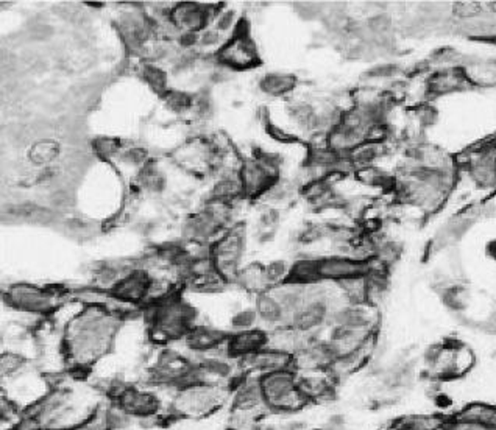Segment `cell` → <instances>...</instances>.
Instances as JSON below:
<instances>
[{"instance_id": "1", "label": "cell", "mask_w": 496, "mask_h": 430, "mask_svg": "<svg viewBox=\"0 0 496 430\" xmlns=\"http://www.w3.org/2000/svg\"><path fill=\"white\" fill-rule=\"evenodd\" d=\"M261 388L269 408L278 412H297L309 404V399L301 393L295 369H284L263 374L259 378Z\"/></svg>"}, {"instance_id": "2", "label": "cell", "mask_w": 496, "mask_h": 430, "mask_svg": "<svg viewBox=\"0 0 496 430\" xmlns=\"http://www.w3.org/2000/svg\"><path fill=\"white\" fill-rule=\"evenodd\" d=\"M365 264L358 259L334 258L319 260L320 279L328 281H347L358 276H365Z\"/></svg>"}, {"instance_id": "3", "label": "cell", "mask_w": 496, "mask_h": 430, "mask_svg": "<svg viewBox=\"0 0 496 430\" xmlns=\"http://www.w3.org/2000/svg\"><path fill=\"white\" fill-rule=\"evenodd\" d=\"M219 58L230 67L242 69L256 63L258 53L245 35H238L219 52Z\"/></svg>"}, {"instance_id": "4", "label": "cell", "mask_w": 496, "mask_h": 430, "mask_svg": "<svg viewBox=\"0 0 496 430\" xmlns=\"http://www.w3.org/2000/svg\"><path fill=\"white\" fill-rule=\"evenodd\" d=\"M10 299L17 309L29 312H45L53 306L52 295L29 286H17L13 288Z\"/></svg>"}, {"instance_id": "5", "label": "cell", "mask_w": 496, "mask_h": 430, "mask_svg": "<svg viewBox=\"0 0 496 430\" xmlns=\"http://www.w3.org/2000/svg\"><path fill=\"white\" fill-rule=\"evenodd\" d=\"M454 418L467 422H474V424H479L487 430H496V406L484 404V402H474V404L462 408Z\"/></svg>"}, {"instance_id": "6", "label": "cell", "mask_w": 496, "mask_h": 430, "mask_svg": "<svg viewBox=\"0 0 496 430\" xmlns=\"http://www.w3.org/2000/svg\"><path fill=\"white\" fill-rule=\"evenodd\" d=\"M446 420H442L439 415L431 413H414L401 416L393 422V430H442Z\"/></svg>"}, {"instance_id": "7", "label": "cell", "mask_w": 496, "mask_h": 430, "mask_svg": "<svg viewBox=\"0 0 496 430\" xmlns=\"http://www.w3.org/2000/svg\"><path fill=\"white\" fill-rule=\"evenodd\" d=\"M474 366V355L470 349L465 346L453 348V357H451V378H459L465 373L470 371Z\"/></svg>"}, {"instance_id": "8", "label": "cell", "mask_w": 496, "mask_h": 430, "mask_svg": "<svg viewBox=\"0 0 496 430\" xmlns=\"http://www.w3.org/2000/svg\"><path fill=\"white\" fill-rule=\"evenodd\" d=\"M284 309L279 301L269 295H263L258 299V315L265 321H278L283 318Z\"/></svg>"}, {"instance_id": "9", "label": "cell", "mask_w": 496, "mask_h": 430, "mask_svg": "<svg viewBox=\"0 0 496 430\" xmlns=\"http://www.w3.org/2000/svg\"><path fill=\"white\" fill-rule=\"evenodd\" d=\"M261 86H263V89L267 94H275V96H278V94H283L291 89L293 86V80L286 75H269L263 80V84Z\"/></svg>"}, {"instance_id": "10", "label": "cell", "mask_w": 496, "mask_h": 430, "mask_svg": "<svg viewBox=\"0 0 496 430\" xmlns=\"http://www.w3.org/2000/svg\"><path fill=\"white\" fill-rule=\"evenodd\" d=\"M254 320H256V313L251 311H244V312H239L238 315H234L231 320V325L236 329H245V331H248V327L253 325Z\"/></svg>"}, {"instance_id": "11", "label": "cell", "mask_w": 496, "mask_h": 430, "mask_svg": "<svg viewBox=\"0 0 496 430\" xmlns=\"http://www.w3.org/2000/svg\"><path fill=\"white\" fill-rule=\"evenodd\" d=\"M265 274V281L267 282H277L279 279L284 278L286 274V265L283 262H273L269 267L264 270Z\"/></svg>"}, {"instance_id": "12", "label": "cell", "mask_w": 496, "mask_h": 430, "mask_svg": "<svg viewBox=\"0 0 496 430\" xmlns=\"http://www.w3.org/2000/svg\"><path fill=\"white\" fill-rule=\"evenodd\" d=\"M442 430H487V429L479 424H474V422H467L458 418H453V420H446Z\"/></svg>"}, {"instance_id": "13", "label": "cell", "mask_w": 496, "mask_h": 430, "mask_svg": "<svg viewBox=\"0 0 496 430\" xmlns=\"http://www.w3.org/2000/svg\"><path fill=\"white\" fill-rule=\"evenodd\" d=\"M145 78L147 82L150 83V86L155 87V89L161 91L166 86V75L159 69H155V67H147Z\"/></svg>"}, {"instance_id": "14", "label": "cell", "mask_w": 496, "mask_h": 430, "mask_svg": "<svg viewBox=\"0 0 496 430\" xmlns=\"http://www.w3.org/2000/svg\"><path fill=\"white\" fill-rule=\"evenodd\" d=\"M167 103H169V106L173 108V110H184V108L189 105V98H187L184 94L170 92L169 96H167Z\"/></svg>"}, {"instance_id": "15", "label": "cell", "mask_w": 496, "mask_h": 430, "mask_svg": "<svg viewBox=\"0 0 496 430\" xmlns=\"http://www.w3.org/2000/svg\"><path fill=\"white\" fill-rule=\"evenodd\" d=\"M145 151L144 150H140V149H131L125 153V156L124 159L126 161V163H131V164H143L144 161H145Z\"/></svg>"}, {"instance_id": "16", "label": "cell", "mask_w": 496, "mask_h": 430, "mask_svg": "<svg viewBox=\"0 0 496 430\" xmlns=\"http://www.w3.org/2000/svg\"><path fill=\"white\" fill-rule=\"evenodd\" d=\"M233 19H234V13L228 11L225 15L220 17L219 21V30H228L233 25Z\"/></svg>"}, {"instance_id": "17", "label": "cell", "mask_w": 496, "mask_h": 430, "mask_svg": "<svg viewBox=\"0 0 496 430\" xmlns=\"http://www.w3.org/2000/svg\"><path fill=\"white\" fill-rule=\"evenodd\" d=\"M202 43L205 45H212V44H217L219 43V36L216 35V33H205V35L202 36Z\"/></svg>"}]
</instances>
